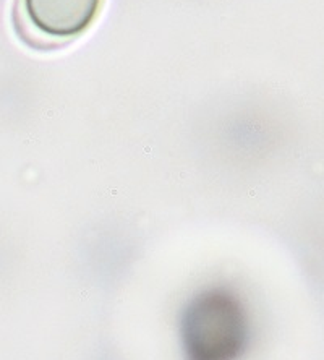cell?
<instances>
[{
	"label": "cell",
	"instance_id": "cell-1",
	"mask_svg": "<svg viewBox=\"0 0 324 360\" xmlns=\"http://www.w3.org/2000/svg\"><path fill=\"white\" fill-rule=\"evenodd\" d=\"M104 0H21L25 18L46 39L81 36L99 16Z\"/></svg>",
	"mask_w": 324,
	"mask_h": 360
}]
</instances>
